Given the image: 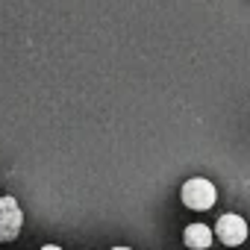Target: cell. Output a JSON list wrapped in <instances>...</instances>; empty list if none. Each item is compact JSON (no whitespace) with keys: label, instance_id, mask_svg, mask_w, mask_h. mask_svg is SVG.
<instances>
[{"label":"cell","instance_id":"6da1fadb","mask_svg":"<svg viewBox=\"0 0 250 250\" xmlns=\"http://www.w3.org/2000/svg\"><path fill=\"white\" fill-rule=\"evenodd\" d=\"M215 200H218V191H215V186H212L209 180H203V177H194V180H188V183L183 186V203H186L188 209H194V212L212 209Z\"/></svg>","mask_w":250,"mask_h":250},{"label":"cell","instance_id":"7a4b0ae2","mask_svg":"<svg viewBox=\"0 0 250 250\" xmlns=\"http://www.w3.org/2000/svg\"><path fill=\"white\" fill-rule=\"evenodd\" d=\"M24 227V212L15 197H0V241H12L18 238Z\"/></svg>","mask_w":250,"mask_h":250},{"label":"cell","instance_id":"3957f363","mask_svg":"<svg viewBox=\"0 0 250 250\" xmlns=\"http://www.w3.org/2000/svg\"><path fill=\"white\" fill-rule=\"evenodd\" d=\"M215 232L227 247H238L247 238V221L241 215H221L215 224Z\"/></svg>","mask_w":250,"mask_h":250},{"label":"cell","instance_id":"277c9868","mask_svg":"<svg viewBox=\"0 0 250 250\" xmlns=\"http://www.w3.org/2000/svg\"><path fill=\"white\" fill-rule=\"evenodd\" d=\"M183 238H186L188 247H194V250H206V247L212 244V229H209L206 224H188Z\"/></svg>","mask_w":250,"mask_h":250}]
</instances>
